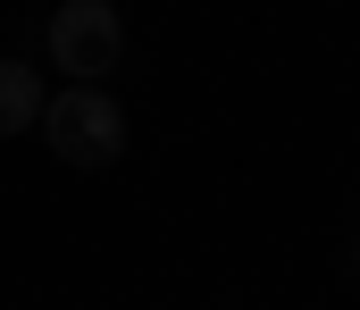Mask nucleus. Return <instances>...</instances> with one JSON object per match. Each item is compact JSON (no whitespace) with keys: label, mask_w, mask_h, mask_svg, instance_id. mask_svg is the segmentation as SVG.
<instances>
[]
</instances>
